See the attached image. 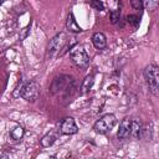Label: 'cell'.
<instances>
[{
  "instance_id": "cell-15",
  "label": "cell",
  "mask_w": 159,
  "mask_h": 159,
  "mask_svg": "<svg viewBox=\"0 0 159 159\" xmlns=\"http://www.w3.org/2000/svg\"><path fill=\"white\" fill-rule=\"evenodd\" d=\"M140 137L145 140H150L152 139V124H145L142 127V130H140Z\"/></svg>"
},
{
  "instance_id": "cell-20",
  "label": "cell",
  "mask_w": 159,
  "mask_h": 159,
  "mask_svg": "<svg viewBox=\"0 0 159 159\" xmlns=\"http://www.w3.org/2000/svg\"><path fill=\"white\" fill-rule=\"evenodd\" d=\"M130 5L135 10H142L143 9V0H130Z\"/></svg>"
},
{
  "instance_id": "cell-19",
  "label": "cell",
  "mask_w": 159,
  "mask_h": 159,
  "mask_svg": "<svg viewBox=\"0 0 159 159\" xmlns=\"http://www.w3.org/2000/svg\"><path fill=\"white\" fill-rule=\"evenodd\" d=\"M91 6H92L93 9H96V10H98V11H102V10L104 9V5H103V2H102L101 0H93V1L91 2Z\"/></svg>"
},
{
  "instance_id": "cell-17",
  "label": "cell",
  "mask_w": 159,
  "mask_h": 159,
  "mask_svg": "<svg viewBox=\"0 0 159 159\" xmlns=\"http://www.w3.org/2000/svg\"><path fill=\"white\" fill-rule=\"evenodd\" d=\"M127 22H128L129 25H132L133 27H138L140 20H139V17H138L137 15H128V16H127Z\"/></svg>"
},
{
  "instance_id": "cell-3",
  "label": "cell",
  "mask_w": 159,
  "mask_h": 159,
  "mask_svg": "<svg viewBox=\"0 0 159 159\" xmlns=\"http://www.w3.org/2000/svg\"><path fill=\"white\" fill-rule=\"evenodd\" d=\"M70 57L72 62L80 68H86L89 65V56L81 45H75L70 48Z\"/></svg>"
},
{
  "instance_id": "cell-16",
  "label": "cell",
  "mask_w": 159,
  "mask_h": 159,
  "mask_svg": "<svg viewBox=\"0 0 159 159\" xmlns=\"http://www.w3.org/2000/svg\"><path fill=\"white\" fill-rule=\"evenodd\" d=\"M159 0H143V6H145L148 10H155L158 7Z\"/></svg>"
},
{
  "instance_id": "cell-6",
  "label": "cell",
  "mask_w": 159,
  "mask_h": 159,
  "mask_svg": "<svg viewBox=\"0 0 159 159\" xmlns=\"http://www.w3.org/2000/svg\"><path fill=\"white\" fill-rule=\"evenodd\" d=\"M66 42V36L63 32H60L57 35H55L51 40H50V43H48V47H47V52H48V56L50 57H53L56 53L60 52V50L63 47Z\"/></svg>"
},
{
  "instance_id": "cell-4",
  "label": "cell",
  "mask_w": 159,
  "mask_h": 159,
  "mask_svg": "<svg viewBox=\"0 0 159 159\" xmlns=\"http://www.w3.org/2000/svg\"><path fill=\"white\" fill-rule=\"evenodd\" d=\"M117 123V119H116V116L112 114V113H107L104 116H102L93 125V129L96 133L98 134H104L107 132H109Z\"/></svg>"
},
{
  "instance_id": "cell-12",
  "label": "cell",
  "mask_w": 159,
  "mask_h": 159,
  "mask_svg": "<svg viewBox=\"0 0 159 159\" xmlns=\"http://www.w3.org/2000/svg\"><path fill=\"white\" fill-rule=\"evenodd\" d=\"M57 139V133L56 132H48L47 134H45L41 139V145L45 147V148H48L51 147Z\"/></svg>"
},
{
  "instance_id": "cell-21",
  "label": "cell",
  "mask_w": 159,
  "mask_h": 159,
  "mask_svg": "<svg viewBox=\"0 0 159 159\" xmlns=\"http://www.w3.org/2000/svg\"><path fill=\"white\" fill-rule=\"evenodd\" d=\"M30 25H27L25 29H22L21 30V32H20V41H22V40H25L26 37H27V35L30 34Z\"/></svg>"
},
{
  "instance_id": "cell-8",
  "label": "cell",
  "mask_w": 159,
  "mask_h": 159,
  "mask_svg": "<svg viewBox=\"0 0 159 159\" xmlns=\"http://www.w3.org/2000/svg\"><path fill=\"white\" fill-rule=\"evenodd\" d=\"M130 122H132V119H129V118H124L120 122L119 129L117 132L118 139H127L129 137V133H130Z\"/></svg>"
},
{
  "instance_id": "cell-11",
  "label": "cell",
  "mask_w": 159,
  "mask_h": 159,
  "mask_svg": "<svg viewBox=\"0 0 159 159\" xmlns=\"http://www.w3.org/2000/svg\"><path fill=\"white\" fill-rule=\"evenodd\" d=\"M93 83H94V77H93V75H88V76H86L84 80L82 81V83H81V87H80L81 91H80V92H81L82 94L89 92V89L93 87Z\"/></svg>"
},
{
  "instance_id": "cell-7",
  "label": "cell",
  "mask_w": 159,
  "mask_h": 159,
  "mask_svg": "<svg viewBox=\"0 0 159 159\" xmlns=\"http://www.w3.org/2000/svg\"><path fill=\"white\" fill-rule=\"evenodd\" d=\"M58 132L61 134L71 135V134H75V133L78 132V127H77V124H76V122L72 117H66V118L61 119Z\"/></svg>"
},
{
  "instance_id": "cell-5",
  "label": "cell",
  "mask_w": 159,
  "mask_h": 159,
  "mask_svg": "<svg viewBox=\"0 0 159 159\" xmlns=\"http://www.w3.org/2000/svg\"><path fill=\"white\" fill-rule=\"evenodd\" d=\"M39 96V84L35 81L26 82L21 88V97L27 102H35Z\"/></svg>"
},
{
  "instance_id": "cell-9",
  "label": "cell",
  "mask_w": 159,
  "mask_h": 159,
  "mask_svg": "<svg viewBox=\"0 0 159 159\" xmlns=\"http://www.w3.org/2000/svg\"><path fill=\"white\" fill-rule=\"evenodd\" d=\"M92 42H93V46L98 50H103L106 48L107 46V39H106V35L103 32H96L93 34L92 36Z\"/></svg>"
},
{
  "instance_id": "cell-10",
  "label": "cell",
  "mask_w": 159,
  "mask_h": 159,
  "mask_svg": "<svg viewBox=\"0 0 159 159\" xmlns=\"http://www.w3.org/2000/svg\"><path fill=\"white\" fill-rule=\"evenodd\" d=\"M66 27H67V30H68L70 32H73V34H78V32H81V31H82L81 26L77 24V21H76V19H75V16H73V14H72V12H70V14H68V16H67Z\"/></svg>"
},
{
  "instance_id": "cell-13",
  "label": "cell",
  "mask_w": 159,
  "mask_h": 159,
  "mask_svg": "<svg viewBox=\"0 0 159 159\" xmlns=\"http://www.w3.org/2000/svg\"><path fill=\"white\" fill-rule=\"evenodd\" d=\"M140 130H142V124H140V122H138V120H132V122H130V133H129V135H130L132 138L138 139V138L140 137Z\"/></svg>"
},
{
  "instance_id": "cell-18",
  "label": "cell",
  "mask_w": 159,
  "mask_h": 159,
  "mask_svg": "<svg viewBox=\"0 0 159 159\" xmlns=\"http://www.w3.org/2000/svg\"><path fill=\"white\" fill-rule=\"evenodd\" d=\"M120 20V10H113L111 11V22L117 24Z\"/></svg>"
},
{
  "instance_id": "cell-1",
  "label": "cell",
  "mask_w": 159,
  "mask_h": 159,
  "mask_svg": "<svg viewBox=\"0 0 159 159\" xmlns=\"http://www.w3.org/2000/svg\"><path fill=\"white\" fill-rule=\"evenodd\" d=\"M76 89V81L68 75H60L53 78L50 86V93L61 98H71Z\"/></svg>"
},
{
  "instance_id": "cell-2",
  "label": "cell",
  "mask_w": 159,
  "mask_h": 159,
  "mask_svg": "<svg viewBox=\"0 0 159 159\" xmlns=\"http://www.w3.org/2000/svg\"><path fill=\"white\" fill-rule=\"evenodd\" d=\"M144 80L147 82V86L149 88V92L154 96L158 94L159 91V68L157 65L150 63L144 68Z\"/></svg>"
},
{
  "instance_id": "cell-14",
  "label": "cell",
  "mask_w": 159,
  "mask_h": 159,
  "mask_svg": "<svg viewBox=\"0 0 159 159\" xmlns=\"http://www.w3.org/2000/svg\"><path fill=\"white\" fill-rule=\"evenodd\" d=\"M25 134V130L21 125H16L15 128H12L10 130V137L14 139V140H20Z\"/></svg>"
}]
</instances>
